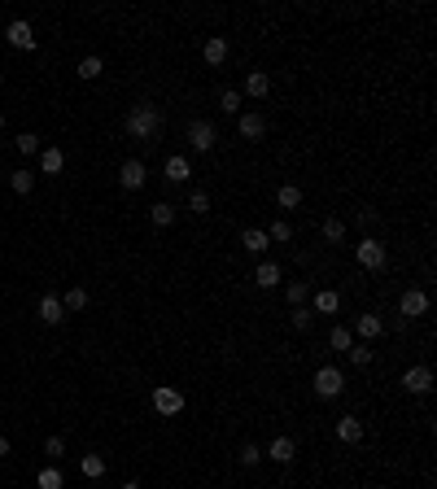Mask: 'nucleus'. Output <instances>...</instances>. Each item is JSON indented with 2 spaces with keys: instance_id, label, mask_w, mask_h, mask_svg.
<instances>
[{
  "instance_id": "f257e3e1",
  "label": "nucleus",
  "mask_w": 437,
  "mask_h": 489,
  "mask_svg": "<svg viewBox=\"0 0 437 489\" xmlns=\"http://www.w3.org/2000/svg\"><path fill=\"white\" fill-rule=\"evenodd\" d=\"M127 136L132 140H153L162 131V110L153 101H140V105H132V110H127Z\"/></svg>"
},
{
  "instance_id": "f03ea898",
  "label": "nucleus",
  "mask_w": 437,
  "mask_h": 489,
  "mask_svg": "<svg viewBox=\"0 0 437 489\" xmlns=\"http://www.w3.org/2000/svg\"><path fill=\"white\" fill-rule=\"evenodd\" d=\"M354 258H359L363 271H385L389 267V254H385V245L376 241V236H363V241L354 245Z\"/></svg>"
},
{
  "instance_id": "7ed1b4c3",
  "label": "nucleus",
  "mask_w": 437,
  "mask_h": 489,
  "mask_svg": "<svg viewBox=\"0 0 437 489\" xmlns=\"http://www.w3.org/2000/svg\"><path fill=\"white\" fill-rule=\"evenodd\" d=\"M188 145H193L197 153H210V149L219 145L215 123H210V118H197V123H188Z\"/></svg>"
},
{
  "instance_id": "20e7f679",
  "label": "nucleus",
  "mask_w": 437,
  "mask_h": 489,
  "mask_svg": "<svg viewBox=\"0 0 437 489\" xmlns=\"http://www.w3.org/2000/svg\"><path fill=\"white\" fill-rule=\"evenodd\" d=\"M315 393H320V398H341V393H346L341 367H320V372H315Z\"/></svg>"
},
{
  "instance_id": "39448f33",
  "label": "nucleus",
  "mask_w": 437,
  "mask_h": 489,
  "mask_svg": "<svg viewBox=\"0 0 437 489\" xmlns=\"http://www.w3.org/2000/svg\"><path fill=\"white\" fill-rule=\"evenodd\" d=\"M153 411L158 415H180L184 411V393L171 389V385H158L153 389Z\"/></svg>"
},
{
  "instance_id": "423d86ee",
  "label": "nucleus",
  "mask_w": 437,
  "mask_h": 489,
  "mask_svg": "<svg viewBox=\"0 0 437 489\" xmlns=\"http://www.w3.org/2000/svg\"><path fill=\"white\" fill-rule=\"evenodd\" d=\"M398 315H403V319L429 315V293H424V289H407L403 297H398Z\"/></svg>"
},
{
  "instance_id": "0eeeda50",
  "label": "nucleus",
  "mask_w": 437,
  "mask_h": 489,
  "mask_svg": "<svg viewBox=\"0 0 437 489\" xmlns=\"http://www.w3.org/2000/svg\"><path fill=\"white\" fill-rule=\"evenodd\" d=\"M145 180H149V171H145V162H123L118 166V188H127V193H140L145 188Z\"/></svg>"
},
{
  "instance_id": "6e6552de",
  "label": "nucleus",
  "mask_w": 437,
  "mask_h": 489,
  "mask_svg": "<svg viewBox=\"0 0 437 489\" xmlns=\"http://www.w3.org/2000/svg\"><path fill=\"white\" fill-rule=\"evenodd\" d=\"M236 136H241V140H250V145H254V140H263L267 136V118L263 114H236Z\"/></svg>"
},
{
  "instance_id": "1a4fd4ad",
  "label": "nucleus",
  "mask_w": 437,
  "mask_h": 489,
  "mask_svg": "<svg viewBox=\"0 0 437 489\" xmlns=\"http://www.w3.org/2000/svg\"><path fill=\"white\" fill-rule=\"evenodd\" d=\"M5 40H9V49H22V53H31V49H35V31H31V22L14 18V22L5 27Z\"/></svg>"
},
{
  "instance_id": "9d476101",
  "label": "nucleus",
  "mask_w": 437,
  "mask_h": 489,
  "mask_svg": "<svg viewBox=\"0 0 437 489\" xmlns=\"http://www.w3.org/2000/svg\"><path fill=\"white\" fill-rule=\"evenodd\" d=\"M403 389L407 393H429L433 389V367H424V363L407 367V372H403Z\"/></svg>"
},
{
  "instance_id": "9b49d317",
  "label": "nucleus",
  "mask_w": 437,
  "mask_h": 489,
  "mask_svg": "<svg viewBox=\"0 0 437 489\" xmlns=\"http://www.w3.org/2000/svg\"><path fill=\"white\" fill-rule=\"evenodd\" d=\"M62 319H66V306H62V297H57V293H44V297H40V324L57 328Z\"/></svg>"
},
{
  "instance_id": "f8f14e48",
  "label": "nucleus",
  "mask_w": 437,
  "mask_h": 489,
  "mask_svg": "<svg viewBox=\"0 0 437 489\" xmlns=\"http://www.w3.org/2000/svg\"><path fill=\"white\" fill-rule=\"evenodd\" d=\"M337 441H341V446H359V441H363V420L341 415V420H337Z\"/></svg>"
},
{
  "instance_id": "ddd939ff",
  "label": "nucleus",
  "mask_w": 437,
  "mask_h": 489,
  "mask_svg": "<svg viewBox=\"0 0 437 489\" xmlns=\"http://www.w3.org/2000/svg\"><path fill=\"white\" fill-rule=\"evenodd\" d=\"M350 332H354V337H363V341H376V337L385 332V319H381V315H359Z\"/></svg>"
},
{
  "instance_id": "4468645a",
  "label": "nucleus",
  "mask_w": 437,
  "mask_h": 489,
  "mask_svg": "<svg viewBox=\"0 0 437 489\" xmlns=\"http://www.w3.org/2000/svg\"><path fill=\"white\" fill-rule=\"evenodd\" d=\"M202 62L206 66H223V62H228V40H223V35H210V40L202 44Z\"/></svg>"
},
{
  "instance_id": "2eb2a0df",
  "label": "nucleus",
  "mask_w": 437,
  "mask_h": 489,
  "mask_svg": "<svg viewBox=\"0 0 437 489\" xmlns=\"http://www.w3.org/2000/svg\"><path fill=\"white\" fill-rule=\"evenodd\" d=\"M267 245H271V241H267V232H263V228H245V232H241V249H245V254L263 258V254H267Z\"/></svg>"
},
{
  "instance_id": "dca6fc26",
  "label": "nucleus",
  "mask_w": 437,
  "mask_h": 489,
  "mask_svg": "<svg viewBox=\"0 0 437 489\" xmlns=\"http://www.w3.org/2000/svg\"><path fill=\"white\" fill-rule=\"evenodd\" d=\"M293 455H298L293 437H276V441H271V450H267V459H271V463H293Z\"/></svg>"
},
{
  "instance_id": "f3484780",
  "label": "nucleus",
  "mask_w": 437,
  "mask_h": 489,
  "mask_svg": "<svg viewBox=\"0 0 437 489\" xmlns=\"http://www.w3.org/2000/svg\"><path fill=\"white\" fill-rule=\"evenodd\" d=\"M245 92H250V97H271V75L267 70H250V79H245Z\"/></svg>"
},
{
  "instance_id": "a211bd4d",
  "label": "nucleus",
  "mask_w": 437,
  "mask_h": 489,
  "mask_svg": "<svg viewBox=\"0 0 437 489\" xmlns=\"http://www.w3.org/2000/svg\"><path fill=\"white\" fill-rule=\"evenodd\" d=\"M167 180H171V184H188V180H193V166H188V158H180V153L167 158Z\"/></svg>"
},
{
  "instance_id": "6ab92c4d",
  "label": "nucleus",
  "mask_w": 437,
  "mask_h": 489,
  "mask_svg": "<svg viewBox=\"0 0 437 489\" xmlns=\"http://www.w3.org/2000/svg\"><path fill=\"white\" fill-rule=\"evenodd\" d=\"M62 166H66V153L57 149V145L40 149V171H44V175H57V171H62Z\"/></svg>"
},
{
  "instance_id": "aec40b11",
  "label": "nucleus",
  "mask_w": 437,
  "mask_h": 489,
  "mask_svg": "<svg viewBox=\"0 0 437 489\" xmlns=\"http://www.w3.org/2000/svg\"><path fill=\"white\" fill-rule=\"evenodd\" d=\"M276 206H280V210H298V206H302V188H298V184H280V188H276Z\"/></svg>"
},
{
  "instance_id": "412c9836",
  "label": "nucleus",
  "mask_w": 437,
  "mask_h": 489,
  "mask_svg": "<svg viewBox=\"0 0 437 489\" xmlns=\"http://www.w3.org/2000/svg\"><path fill=\"white\" fill-rule=\"evenodd\" d=\"M254 284H258V289H276V284H280V267H276V262H258Z\"/></svg>"
},
{
  "instance_id": "4be33fe9",
  "label": "nucleus",
  "mask_w": 437,
  "mask_h": 489,
  "mask_svg": "<svg viewBox=\"0 0 437 489\" xmlns=\"http://www.w3.org/2000/svg\"><path fill=\"white\" fill-rule=\"evenodd\" d=\"M311 310H320V315H337V310H341V293H337V289L315 293V306H311Z\"/></svg>"
},
{
  "instance_id": "5701e85b",
  "label": "nucleus",
  "mask_w": 437,
  "mask_h": 489,
  "mask_svg": "<svg viewBox=\"0 0 437 489\" xmlns=\"http://www.w3.org/2000/svg\"><path fill=\"white\" fill-rule=\"evenodd\" d=\"M149 219H153V228H171V223H175V206H171V201H158V206H149Z\"/></svg>"
},
{
  "instance_id": "b1692460",
  "label": "nucleus",
  "mask_w": 437,
  "mask_h": 489,
  "mask_svg": "<svg viewBox=\"0 0 437 489\" xmlns=\"http://www.w3.org/2000/svg\"><path fill=\"white\" fill-rule=\"evenodd\" d=\"M35 485H40V489H66V476H62V468H40Z\"/></svg>"
},
{
  "instance_id": "393cba45",
  "label": "nucleus",
  "mask_w": 437,
  "mask_h": 489,
  "mask_svg": "<svg viewBox=\"0 0 437 489\" xmlns=\"http://www.w3.org/2000/svg\"><path fill=\"white\" fill-rule=\"evenodd\" d=\"M324 241H328V245L346 241V219H337V214H328V219H324Z\"/></svg>"
},
{
  "instance_id": "a878e982",
  "label": "nucleus",
  "mask_w": 437,
  "mask_h": 489,
  "mask_svg": "<svg viewBox=\"0 0 437 489\" xmlns=\"http://www.w3.org/2000/svg\"><path fill=\"white\" fill-rule=\"evenodd\" d=\"M79 472H84L88 481H101V476H105V459L101 455H84V459H79Z\"/></svg>"
},
{
  "instance_id": "bb28decb",
  "label": "nucleus",
  "mask_w": 437,
  "mask_h": 489,
  "mask_svg": "<svg viewBox=\"0 0 437 489\" xmlns=\"http://www.w3.org/2000/svg\"><path fill=\"white\" fill-rule=\"evenodd\" d=\"M14 149L22 153V158H31V153H40L44 145H40V136H35V131H22V136L14 140Z\"/></svg>"
},
{
  "instance_id": "cd10ccee",
  "label": "nucleus",
  "mask_w": 437,
  "mask_h": 489,
  "mask_svg": "<svg viewBox=\"0 0 437 489\" xmlns=\"http://www.w3.org/2000/svg\"><path fill=\"white\" fill-rule=\"evenodd\" d=\"M263 232H267V241H280V245L293 241V223H289V219H276V223H271V228H263Z\"/></svg>"
},
{
  "instance_id": "c85d7f7f",
  "label": "nucleus",
  "mask_w": 437,
  "mask_h": 489,
  "mask_svg": "<svg viewBox=\"0 0 437 489\" xmlns=\"http://www.w3.org/2000/svg\"><path fill=\"white\" fill-rule=\"evenodd\" d=\"M328 345H333V350H350V345H354V332H350L346 324H337L333 332H328Z\"/></svg>"
},
{
  "instance_id": "c756f323",
  "label": "nucleus",
  "mask_w": 437,
  "mask_h": 489,
  "mask_svg": "<svg viewBox=\"0 0 437 489\" xmlns=\"http://www.w3.org/2000/svg\"><path fill=\"white\" fill-rule=\"evenodd\" d=\"M236 459H241L245 468H258V463H263V450H258L254 441H241V450H236Z\"/></svg>"
},
{
  "instance_id": "7c9ffc66",
  "label": "nucleus",
  "mask_w": 437,
  "mask_h": 489,
  "mask_svg": "<svg viewBox=\"0 0 437 489\" xmlns=\"http://www.w3.org/2000/svg\"><path fill=\"white\" fill-rule=\"evenodd\" d=\"M101 70H105V62H101V57H84L75 75H79V79H101Z\"/></svg>"
},
{
  "instance_id": "2f4dec72",
  "label": "nucleus",
  "mask_w": 437,
  "mask_h": 489,
  "mask_svg": "<svg viewBox=\"0 0 437 489\" xmlns=\"http://www.w3.org/2000/svg\"><path fill=\"white\" fill-rule=\"evenodd\" d=\"M9 188H14V193H22V197H27L31 188H35V175H31V171H14V175H9Z\"/></svg>"
},
{
  "instance_id": "473e14b6",
  "label": "nucleus",
  "mask_w": 437,
  "mask_h": 489,
  "mask_svg": "<svg viewBox=\"0 0 437 489\" xmlns=\"http://www.w3.org/2000/svg\"><path fill=\"white\" fill-rule=\"evenodd\" d=\"M219 110H223V114H236V110H241V92H236V88H223V92H219Z\"/></svg>"
},
{
  "instance_id": "72a5a7b5",
  "label": "nucleus",
  "mask_w": 437,
  "mask_h": 489,
  "mask_svg": "<svg viewBox=\"0 0 437 489\" xmlns=\"http://www.w3.org/2000/svg\"><path fill=\"white\" fill-rule=\"evenodd\" d=\"M62 306H66V310H84V306H88V289H70V293L62 297Z\"/></svg>"
},
{
  "instance_id": "f704fd0d",
  "label": "nucleus",
  "mask_w": 437,
  "mask_h": 489,
  "mask_svg": "<svg viewBox=\"0 0 437 489\" xmlns=\"http://www.w3.org/2000/svg\"><path fill=\"white\" fill-rule=\"evenodd\" d=\"M346 354H350V363H354V367H368V363H372V345H350Z\"/></svg>"
},
{
  "instance_id": "c9c22d12",
  "label": "nucleus",
  "mask_w": 437,
  "mask_h": 489,
  "mask_svg": "<svg viewBox=\"0 0 437 489\" xmlns=\"http://www.w3.org/2000/svg\"><path fill=\"white\" fill-rule=\"evenodd\" d=\"M311 319H315V315H311V306H293V319H289V324L298 328V332H306V328H311Z\"/></svg>"
},
{
  "instance_id": "e433bc0d",
  "label": "nucleus",
  "mask_w": 437,
  "mask_h": 489,
  "mask_svg": "<svg viewBox=\"0 0 437 489\" xmlns=\"http://www.w3.org/2000/svg\"><path fill=\"white\" fill-rule=\"evenodd\" d=\"M188 210H193V214H210V197L202 193V188H197V193H188Z\"/></svg>"
},
{
  "instance_id": "4c0bfd02",
  "label": "nucleus",
  "mask_w": 437,
  "mask_h": 489,
  "mask_svg": "<svg viewBox=\"0 0 437 489\" xmlns=\"http://www.w3.org/2000/svg\"><path fill=\"white\" fill-rule=\"evenodd\" d=\"M285 297H289V306H302V302H306V284H302V280H293L289 289H285Z\"/></svg>"
},
{
  "instance_id": "58836bf2",
  "label": "nucleus",
  "mask_w": 437,
  "mask_h": 489,
  "mask_svg": "<svg viewBox=\"0 0 437 489\" xmlns=\"http://www.w3.org/2000/svg\"><path fill=\"white\" fill-rule=\"evenodd\" d=\"M44 455H49V459H62V455H66V441H62V437H49V441H44Z\"/></svg>"
},
{
  "instance_id": "ea45409f",
  "label": "nucleus",
  "mask_w": 437,
  "mask_h": 489,
  "mask_svg": "<svg viewBox=\"0 0 437 489\" xmlns=\"http://www.w3.org/2000/svg\"><path fill=\"white\" fill-rule=\"evenodd\" d=\"M5 455H9V437L0 433V459H5Z\"/></svg>"
},
{
  "instance_id": "a19ab883",
  "label": "nucleus",
  "mask_w": 437,
  "mask_h": 489,
  "mask_svg": "<svg viewBox=\"0 0 437 489\" xmlns=\"http://www.w3.org/2000/svg\"><path fill=\"white\" fill-rule=\"evenodd\" d=\"M123 489H145V485H136V481H127V485H123Z\"/></svg>"
},
{
  "instance_id": "79ce46f5",
  "label": "nucleus",
  "mask_w": 437,
  "mask_h": 489,
  "mask_svg": "<svg viewBox=\"0 0 437 489\" xmlns=\"http://www.w3.org/2000/svg\"><path fill=\"white\" fill-rule=\"evenodd\" d=\"M0 131H5V114H0Z\"/></svg>"
},
{
  "instance_id": "37998d69",
  "label": "nucleus",
  "mask_w": 437,
  "mask_h": 489,
  "mask_svg": "<svg viewBox=\"0 0 437 489\" xmlns=\"http://www.w3.org/2000/svg\"><path fill=\"white\" fill-rule=\"evenodd\" d=\"M0 83H5V75H0Z\"/></svg>"
}]
</instances>
